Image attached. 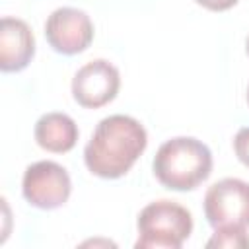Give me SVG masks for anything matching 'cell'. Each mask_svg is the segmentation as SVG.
I'll return each mask as SVG.
<instances>
[{
	"instance_id": "6da1fadb",
	"label": "cell",
	"mask_w": 249,
	"mask_h": 249,
	"mask_svg": "<svg viewBox=\"0 0 249 249\" xmlns=\"http://www.w3.org/2000/svg\"><path fill=\"white\" fill-rule=\"evenodd\" d=\"M148 144L146 128L128 115H109L101 119L84 148L88 169L103 179L123 177L142 156Z\"/></svg>"
},
{
	"instance_id": "7a4b0ae2",
	"label": "cell",
	"mask_w": 249,
	"mask_h": 249,
	"mask_svg": "<svg viewBox=\"0 0 249 249\" xmlns=\"http://www.w3.org/2000/svg\"><path fill=\"white\" fill-rule=\"evenodd\" d=\"M152 169L163 187L171 191H191L210 175L212 152L193 136H175L158 148Z\"/></svg>"
},
{
	"instance_id": "3957f363",
	"label": "cell",
	"mask_w": 249,
	"mask_h": 249,
	"mask_svg": "<svg viewBox=\"0 0 249 249\" xmlns=\"http://www.w3.org/2000/svg\"><path fill=\"white\" fill-rule=\"evenodd\" d=\"M136 228L138 249H179L193 231V216L179 202L161 198L140 210Z\"/></svg>"
},
{
	"instance_id": "277c9868",
	"label": "cell",
	"mask_w": 249,
	"mask_h": 249,
	"mask_svg": "<svg viewBox=\"0 0 249 249\" xmlns=\"http://www.w3.org/2000/svg\"><path fill=\"white\" fill-rule=\"evenodd\" d=\"M204 216L214 230L222 226L249 228V183L226 177L210 185L204 195Z\"/></svg>"
},
{
	"instance_id": "5b68a950",
	"label": "cell",
	"mask_w": 249,
	"mask_h": 249,
	"mask_svg": "<svg viewBox=\"0 0 249 249\" xmlns=\"http://www.w3.org/2000/svg\"><path fill=\"white\" fill-rule=\"evenodd\" d=\"M72 191L68 171L51 160L35 161L27 165L21 181V193L25 200L41 210H54L62 206Z\"/></svg>"
},
{
	"instance_id": "8992f818",
	"label": "cell",
	"mask_w": 249,
	"mask_h": 249,
	"mask_svg": "<svg viewBox=\"0 0 249 249\" xmlns=\"http://www.w3.org/2000/svg\"><path fill=\"white\" fill-rule=\"evenodd\" d=\"M47 43L60 54H78L93 41V23L84 10L56 8L45 21Z\"/></svg>"
},
{
	"instance_id": "52a82bcc",
	"label": "cell",
	"mask_w": 249,
	"mask_h": 249,
	"mask_svg": "<svg viewBox=\"0 0 249 249\" xmlns=\"http://www.w3.org/2000/svg\"><path fill=\"white\" fill-rule=\"evenodd\" d=\"M121 88V74L115 64L95 58L84 64L72 78V95L78 105L97 109L115 99Z\"/></svg>"
},
{
	"instance_id": "ba28073f",
	"label": "cell",
	"mask_w": 249,
	"mask_h": 249,
	"mask_svg": "<svg viewBox=\"0 0 249 249\" xmlns=\"http://www.w3.org/2000/svg\"><path fill=\"white\" fill-rule=\"evenodd\" d=\"M35 54V37L29 25L19 18H2L0 21V70L19 72Z\"/></svg>"
},
{
	"instance_id": "9c48e42d",
	"label": "cell",
	"mask_w": 249,
	"mask_h": 249,
	"mask_svg": "<svg viewBox=\"0 0 249 249\" xmlns=\"http://www.w3.org/2000/svg\"><path fill=\"white\" fill-rule=\"evenodd\" d=\"M35 140L37 144L53 154H64L72 150L78 142V124L66 113H45L35 123Z\"/></svg>"
},
{
	"instance_id": "30bf717a",
	"label": "cell",
	"mask_w": 249,
	"mask_h": 249,
	"mask_svg": "<svg viewBox=\"0 0 249 249\" xmlns=\"http://www.w3.org/2000/svg\"><path fill=\"white\" fill-rule=\"evenodd\" d=\"M206 247H222V249H249V233L247 228L241 226H222L216 228L212 237L206 241Z\"/></svg>"
},
{
	"instance_id": "8fae6325",
	"label": "cell",
	"mask_w": 249,
	"mask_h": 249,
	"mask_svg": "<svg viewBox=\"0 0 249 249\" xmlns=\"http://www.w3.org/2000/svg\"><path fill=\"white\" fill-rule=\"evenodd\" d=\"M233 150H235V156L239 158V161L249 167V126H243L237 130V134L233 138Z\"/></svg>"
},
{
	"instance_id": "7c38bea8",
	"label": "cell",
	"mask_w": 249,
	"mask_h": 249,
	"mask_svg": "<svg viewBox=\"0 0 249 249\" xmlns=\"http://www.w3.org/2000/svg\"><path fill=\"white\" fill-rule=\"evenodd\" d=\"M195 2L212 10V12H224V10H230L231 6L237 4V0H195Z\"/></svg>"
},
{
	"instance_id": "4fadbf2b",
	"label": "cell",
	"mask_w": 249,
	"mask_h": 249,
	"mask_svg": "<svg viewBox=\"0 0 249 249\" xmlns=\"http://www.w3.org/2000/svg\"><path fill=\"white\" fill-rule=\"evenodd\" d=\"M247 103H249V86H247Z\"/></svg>"
},
{
	"instance_id": "5bb4252c",
	"label": "cell",
	"mask_w": 249,
	"mask_h": 249,
	"mask_svg": "<svg viewBox=\"0 0 249 249\" xmlns=\"http://www.w3.org/2000/svg\"><path fill=\"white\" fill-rule=\"evenodd\" d=\"M247 54H249V37H247Z\"/></svg>"
}]
</instances>
